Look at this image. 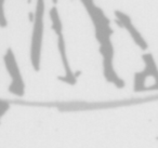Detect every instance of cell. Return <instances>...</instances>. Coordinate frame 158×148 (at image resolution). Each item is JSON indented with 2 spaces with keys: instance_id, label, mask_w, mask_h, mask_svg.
I'll use <instances>...</instances> for the list:
<instances>
[{
  "instance_id": "6da1fadb",
  "label": "cell",
  "mask_w": 158,
  "mask_h": 148,
  "mask_svg": "<svg viewBox=\"0 0 158 148\" xmlns=\"http://www.w3.org/2000/svg\"><path fill=\"white\" fill-rule=\"evenodd\" d=\"M44 0L36 1V9L34 12L33 33L31 42V63L33 68L38 72L40 69L41 62V50L44 31Z\"/></svg>"
},
{
  "instance_id": "7a4b0ae2",
  "label": "cell",
  "mask_w": 158,
  "mask_h": 148,
  "mask_svg": "<svg viewBox=\"0 0 158 148\" xmlns=\"http://www.w3.org/2000/svg\"><path fill=\"white\" fill-rule=\"evenodd\" d=\"M80 1L90 16L91 22L94 27L95 38L99 44L103 46V44L112 43L110 37L114 34V31L110 27V18L105 15L103 10L95 6L93 0H80Z\"/></svg>"
},
{
  "instance_id": "3957f363",
  "label": "cell",
  "mask_w": 158,
  "mask_h": 148,
  "mask_svg": "<svg viewBox=\"0 0 158 148\" xmlns=\"http://www.w3.org/2000/svg\"><path fill=\"white\" fill-rule=\"evenodd\" d=\"M144 62V69L134 74L133 91L134 92H146V81L148 78L154 79V91H158V67L153 54L144 53L142 55Z\"/></svg>"
},
{
  "instance_id": "277c9868",
  "label": "cell",
  "mask_w": 158,
  "mask_h": 148,
  "mask_svg": "<svg viewBox=\"0 0 158 148\" xmlns=\"http://www.w3.org/2000/svg\"><path fill=\"white\" fill-rule=\"evenodd\" d=\"M3 63H5L6 69L11 78V83L9 85V92L16 96H24L25 93V83L23 80L22 74L19 68V64L16 62L14 52L11 48L7 50L3 55Z\"/></svg>"
},
{
  "instance_id": "5b68a950",
  "label": "cell",
  "mask_w": 158,
  "mask_h": 148,
  "mask_svg": "<svg viewBox=\"0 0 158 148\" xmlns=\"http://www.w3.org/2000/svg\"><path fill=\"white\" fill-rule=\"evenodd\" d=\"M115 16H116V23L120 27L127 29V31L129 33V35L131 36V38L133 39V41L135 42V44L141 49V50L145 51L148 48L146 40L144 39L140 31L136 29V27L133 25L131 18L128 14H126L125 12L120 11V10H116L115 11Z\"/></svg>"
},
{
  "instance_id": "8992f818",
  "label": "cell",
  "mask_w": 158,
  "mask_h": 148,
  "mask_svg": "<svg viewBox=\"0 0 158 148\" xmlns=\"http://www.w3.org/2000/svg\"><path fill=\"white\" fill-rule=\"evenodd\" d=\"M57 50H59L60 57H61L62 66H63L64 70H65V75L63 77H59V80L63 81V82L70 85L76 84L77 77L75 76V72L70 68L69 61H68V57H67V51H66L65 40H64L63 35L57 36Z\"/></svg>"
},
{
  "instance_id": "52a82bcc",
  "label": "cell",
  "mask_w": 158,
  "mask_h": 148,
  "mask_svg": "<svg viewBox=\"0 0 158 148\" xmlns=\"http://www.w3.org/2000/svg\"><path fill=\"white\" fill-rule=\"evenodd\" d=\"M49 16H50L51 20V27H52L53 31L55 33L56 36H61L63 35V25H62V21L61 18H60L59 11H57V8L52 7L49 11Z\"/></svg>"
},
{
  "instance_id": "ba28073f",
  "label": "cell",
  "mask_w": 158,
  "mask_h": 148,
  "mask_svg": "<svg viewBox=\"0 0 158 148\" xmlns=\"http://www.w3.org/2000/svg\"><path fill=\"white\" fill-rule=\"evenodd\" d=\"M8 20L6 18L5 12V2H0V27H7Z\"/></svg>"
},
{
  "instance_id": "9c48e42d",
  "label": "cell",
  "mask_w": 158,
  "mask_h": 148,
  "mask_svg": "<svg viewBox=\"0 0 158 148\" xmlns=\"http://www.w3.org/2000/svg\"><path fill=\"white\" fill-rule=\"evenodd\" d=\"M9 107L10 106L8 103H6L5 101H2V100H0V119H1L2 116H5V113L8 111Z\"/></svg>"
},
{
  "instance_id": "30bf717a",
  "label": "cell",
  "mask_w": 158,
  "mask_h": 148,
  "mask_svg": "<svg viewBox=\"0 0 158 148\" xmlns=\"http://www.w3.org/2000/svg\"><path fill=\"white\" fill-rule=\"evenodd\" d=\"M57 1H59V0H52V2H53V5H56V3H57Z\"/></svg>"
},
{
  "instance_id": "8fae6325",
  "label": "cell",
  "mask_w": 158,
  "mask_h": 148,
  "mask_svg": "<svg viewBox=\"0 0 158 148\" xmlns=\"http://www.w3.org/2000/svg\"><path fill=\"white\" fill-rule=\"evenodd\" d=\"M6 0H0V2H5Z\"/></svg>"
},
{
  "instance_id": "7c38bea8",
  "label": "cell",
  "mask_w": 158,
  "mask_h": 148,
  "mask_svg": "<svg viewBox=\"0 0 158 148\" xmlns=\"http://www.w3.org/2000/svg\"><path fill=\"white\" fill-rule=\"evenodd\" d=\"M157 141H158V136H157Z\"/></svg>"
}]
</instances>
